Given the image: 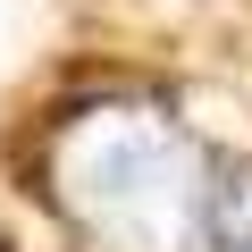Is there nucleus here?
<instances>
[{
	"instance_id": "f257e3e1",
	"label": "nucleus",
	"mask_w": 252,
	"mask_h": 252,
	"mask_svg": "<svg viewBox=\"0 0 252 252\" xmlns=\"http://www.w3.org/2000/svg\"><path fill=\"white\" fill-rule=\"evenodd\" d=\"M67 193L93 227L143 244V252H168L185 227H202V193L193 185V152L168 135L160 118H135V109H109L93 126L67 135Z\"/></svg>"
},
{
	"instance_id": "f03ea898",
	"label": "nucleus",
	"mask_w": 252,
	"mask_h": 252,
	"mask_svg": "<svg viewBox=\"0 0 252 252\" xmlns=\"http://www.w3.org/2000/svg\"><path fill=\"white\" fill-rule=\"evenodd\" d=\"M202 244L210 252H252V168H235L202 193Z\"/></svg>"
}]
</instances>
